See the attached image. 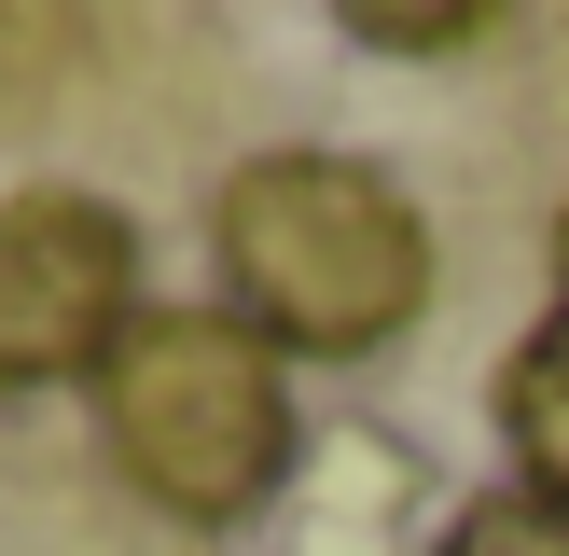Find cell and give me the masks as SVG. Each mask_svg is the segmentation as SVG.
Wrapping results in <instances>:
<instances>
[{
	"label": "cell",
	"instance_id": "cell-6",
	"mask_svg": "<svg viewBox=\"0 0 569 556\" xmlns=\"http://www.w3.org/2000/svg\"><path fill=\"white\" fill-rule=\"evenodd\" d=\"M472 28H487V14H376V0H361V14H348V42H403V56H445V42H472Z\"/></svg>",
	"mask_w": 569,
	"mask_h": 556
},
{
	"label": "cell",
	"instance_id": "cell-4",
	"mask_svg": "<svg viewBox=\"0 0 569 556\" xmlns=\"http://www.w3.org/2000/svg\"><path fill=\"white\" fill-rule=\"evenodd\" d=\"M500 445H515L528 500H556V515H569V306L500 361Z\"/></svg>",
	"mask_w": 569,
	"mask_h": 556
},
{
	"label": "cell",
	"instance_id": "cell-2",
	"mask_svg": "<svg viewBox=\"0 0 569 556\" xmlns=\"http://www.w3.org/2000/svg\"><path fill=\"white\" fill-rule=\"evenodd\" d=\"M98 431L167 515L222 528L292 473V389L237 306H139L126 348L98 361Z\"/></svg>",
	"mask_w": 569,
	"mask_h": 556
},
{
	"label": "cell",
	"instance_id": "cell-5",
	"mask_svg": "<svg viewBox=\"0 0 569 556\" xmlns=\"http://www.w3.org/2000/svg\"><path fill=\"white\" fill-rule=\"evenodd\" d=\"M445 556H569V515H556V500H472V515L459 528H445Z\"/></svg>",
	"mask_w": 569,
	"mask_h": 556
},
{
	"label": "cell",
	"instance_id": "cell-7",
	"mask_svg": "<svg viewBox=\"0 0 569 556\" xmlns=\"http://www.w3.org/2000/svg\"><path fill=\"white\" fill-rule=\"evenodd\" d=\"M556 265H569V222H556Z\"/></svg>",
	"mask_w": 569,
	"mask_h": 556
},
{
	"label": "cell",
	"instance_id": "cell-3",
	"mask_svg": "<svg viewBox=\"0 0 569 556\" xmlns=\"http://www.w3.org/2000/svg\"><path fill=\"white\" fill-rule=\"evenodd\" d=\"M139 320V237L111 195H14L0 209V389L98 376Z\"/></svg>",
	"mask_w": 569,
	"mask_h": 556
},
{
	"label": "cell",
	"instance_id": "cell-1",
	"mask_svg": "<svg viewBox=\"0 0 569 556\" xmlns=\"http://www.w3.org/2000/svg\"><path fill=\"white\" fill-rule=\"evenodd\" d=\"M222 292L264 348H389L431 306V222L348 153H250L222 181Z\"/></svg>",
	"mask_w": 569,
	"mask_h": 556
}]
</instances>
